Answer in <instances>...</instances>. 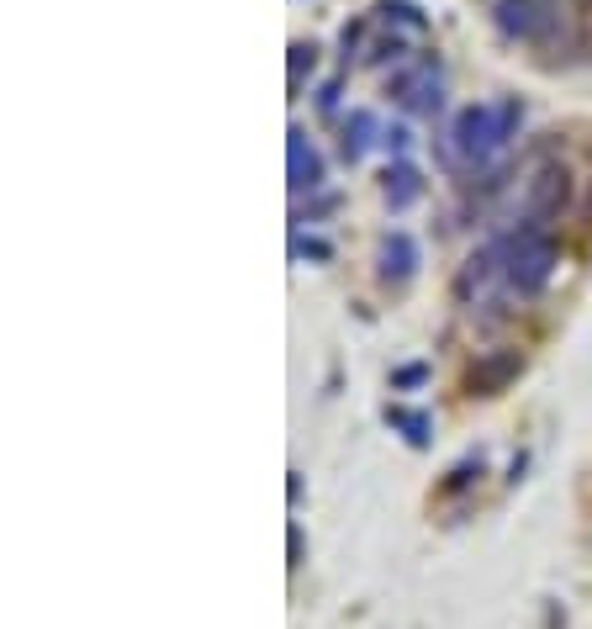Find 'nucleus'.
<instances>
[{
	"mask_svg": "<svg viewBox=\"0 0 592 629\" xmlns=\"http://www.w3.org/2000/svg\"><path fill=\"white\" fill-rule=\"evenodd\" d=\"M524 122V106L503 101V106H466L455 117V133H450V154L466 159V164H487L492 154H503L513 127Z\"/></svg>",
	"mask_w": 592,
	"mask_h": 629,
	"instance_id": "nucleus-1",
	"label": "nucleus"
},
{
	"mask_svg": "<svg viewBox=\"0 0 592 629\" xmlns=\"http://www.w3.org/2000/svg\"><path fill=\"white\" fill-rule=\"evenodd\" d=\"M497 259H503V275L518 296H534L545 291V281L555 275V244L540 222H518V228L503 238V244H492Z\"/></svg>",
	"mask_w": 592,
	"mask_h": 629,
	"instance_id": "nucleus-2",
	"label": "nucleus"
},
{
	"mask_svg": "<svg viewBox=\"0 0 592 629\" xmlns=\"http://www.w3.org/2000/svg\"><path fill=\"white\" fill-rule=\"evenodd\" d=\"M392 96H402L407 111H418V117H434V111L444 106V80H439V69L429 59H418L413 69L392 74Z\"/></svg>",
	"mask_w": 592,
	"mask_h": 629,
	"instance_id": "nucleus-3",
	"label": "nucleus"
},
{
	"mask_svg": "<svg viewBox=\"0 0 592 629\" xmlns=\"http://www.w3.org/2000/svg\"><path fill=\"white\" fill-rule=\"evenodd\" d=\"M286 154H291V191L296 196L318 191V185H323V159H318V148L307 143L302 127H291V133H286Z\"/></svg>",
	"mask_w": 592,
	"mask_h": 629,
	"instance_id": "nucleus-4",
	"label": "nucleus"
},
{
	"mask_svg": "<svg viewBox=\"0 0 592 629\" xmlns=\"http://www.w3.org/2000/svg\"><path fill=\"white\" fill-rule=\"evenodd\" d=\"M413 265H418V244H413V238H407V233H386V238H381V254H376L381 281L402 286L407 275H413Z\"/></svg>",
	"mask_w": 592,
	"mask_h": 629,
	"instance_id": "nucleus-5",
	"label": "nucleus"
},
{
	"mask_svg": "<svg viewBox=\"0 0 592 629\" xmlns=\"http://www.w3.org/2000/svg\"><path fill=\"white\" fill-rule=\"evenodd\" d=\"M497 27L508 37H534L545 27V6L540 0H503V6H497Z\"/></svg>",
	"mask_w": 592,
	"mask_h": 629,
	"instance_id": "nucleus-6",
	"label": "nucleus"
},
{
	"mask_svg": "<svg viewBox=\"0 0 592 629\" xmlns=\"http://www.w3.org/2000/svg\"><path fill=\"white\" fill-rule=\"evenodd\" d=\"M566 201V170H545V175H534L529 185V222H540L550 217L555 207Z\"/></svg>",
	"mask_w": 592,
	"mask_h": 629,
	"instance_id": "nucleus-7",
	"label": "nucleus"
},
{
	"mask_svg": "<svg viewBox=\"0 0 592 629\" xmlns=\"http://www.w3.org/2000/svg\"><path fill=\"white\" fill-rule=\"evenodd\" d=\"M423 196V180H418V170L407 159H397L392 170H386V207L392 212H402V207H413V201Z\"/></svg>",
	"mask_w": 592,
	"mask_h": 629,
	"instance_id": "nucleus-8",
	"label": "nucleus"
},
{
	"mask_svg": "<svg viewBox=\"0 0 592 629\" xmlns=\"http://www.w3.org/2000/svg\"><path fill=\"white\" fill-rule=\"evenodd\" d=\"M370 133H376V117H370V111H349V122H344V159L355 164L365 148H370Z\"/></svg>",
	"mask_w": 592,
	"mask_h": 629,
	"instance_id": "nucleus-9",
	"label": "nucleus"
},
{
	"mask_svg": "<svg viewBox=\"0 0 592 629\" xmlns=\"http://www.w3.org/2000/svg\"><path fill=\"white\" fill-rule=\"evenodd\" d=\"M376 11H381V22H386V27H402L407 37H423V32H429L423 11H418V6H407V0H386V6H376Z\"/></svg>",
	"mask_w": 592,
	"mask_h": 629,
	"instance_id": "nucleus-10",
	"label": "nucleus"
},
{
	"mask_svg": "<svg viewBox=\"0 0 592 629\" xmlns=\"http://www.w3.org/2000/svg\"><path fill=\"white\" fill-rule=\"evenodd\" d=\"M312 59H318V48H312V43H296V48H291V80H296L302 69H312Z\"/></svg>",
	"mask_w": 592,
	"mask_h": 629,
	"instance_id": "nucleus-11",
	"label": "nucleus"
},
{
	"mask_svg": "<svg viewBox=\"0 0 592 629\" xmlns=\"http://www.w3.org/2000/svg\"><path fill=\"white\" fill-rule=\"evenodd\" d=\"M296 254H307V259H328V244H323V238H296Z\"/></svg>",
	"mask_w": 592,
	"mask_h": 629,
	"instance_id": "nucleus-12",
	"label": "nucleus"
},
{
	"mask_svg": "<svg viewBox=\"0 0 592 629\" xmlns=\"http://www.w3.org/2000/svg\"><path fill=\"white\" fill-rule=\"evenodd\" d=\"M381 143L392 148V154H407V127H386V133H381Z\"/></svg>",
	"mask_w": 592,
	"mask_h": 629,
	"instance_id": "nucleus-13",
	"label": "nucleus"
}]
</instances>
